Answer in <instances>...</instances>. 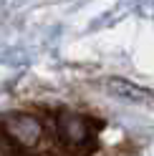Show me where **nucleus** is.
<instances>
[{"instance_id": "nucleus-2", "label": "nucleus", "mask_w": 154, "mask_h": 156, "mask_svg": "<svg viewBox=\"0 0 154 156\" xmlns=\"http://www.w3.org/2000/svg\"><path fill=\"white\" fill-rule=\"evenodd\" d=\"M106 88L114 96H119V98H127V101H134V103H141V106L154 108V93H149L147 88H141V86H134L129 81H124V78H109Z\"/></svg>"}, {"instance_id": "nucleus-3", "label": "nucleus", "mask_w": 154, "mask_h": 156, "mask_svg": "<svg viewBox=\"0 0 154 156\" xmlns=\"http://www.w3.org/2000/svg\"><path fill=\"white\" fill-rule=\"evenodd\" d=\"M15 136L18 144H33L41 136V126L31 116H15V123H8V136Z\"/></svg>"}, {"instance_id": "nucleus-1", "label": "nucleus", "mask_w": 154, "mask_h": 156, "mask_svg": "<svg viewBox=\"0 0 154 156\" xmlns=\"http://www.w3.org/2000/svg\"><path fill=\"white\" fill-rule=\"evenodd\" d=\"M58 131H61V139L66 141V146H71L73 151H79V146H91V131L86 121L81 116H73V113H63L61 121H58Z\"/></svg>"}]
</instances>
